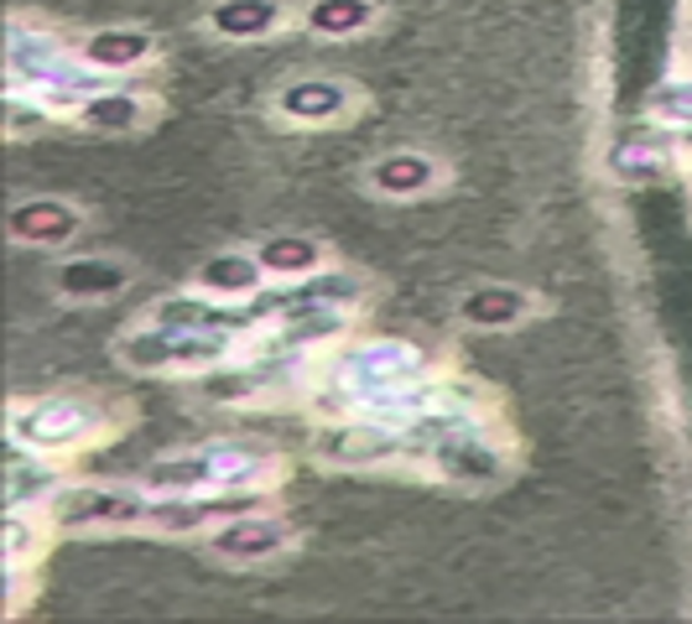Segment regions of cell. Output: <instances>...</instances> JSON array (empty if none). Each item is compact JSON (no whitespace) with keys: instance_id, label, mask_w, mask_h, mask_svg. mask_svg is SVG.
Returning a JSON list of instances; mask_svg holds the SVG:
<instances>
[{"instance_id":"d6986e66","label":"cell","mask_w":692,"mask_h":624,"mask_svg":"<svg viewBox=\"0 0 692 624\" xmlns=\"http://www.w3.org/2000/svg\"><path fill=\"white\" fill-rule=\"evenodd\" d=\"M214 469H220V484H255L266 473V458L245 453V448H208Z\"/></svg>"},{"instance_id":"52a82bcc","label":"cell","mask_w":692,"mask_h":624,"mask_svg":"<svg viewBox=\"0 0 692 624\" xmlns=\"http://www.w3.org/2000/svg\"><path fill=\"white\" fill-rule=\"evenodd\" d=\"M349 104V89L334 84V79H297V84L282 89V115L303 120V125H323V120H338Z\"/></svg>"},{"instance_id":"3957f363","label":"cell","mask_w":692,"mask_h":624,"mask_svg":"<svg viewBox=\"0 0 692 624\" xmlns=\"http://www.w3.org/2000/svg\"><path fill=\"white\" fill-rule=\"evenodd\" d=\"M423 370V355L411 344H365L355 355L344 359V390L349 396H370V390H390V386H406L411 375Z\"/></svg>"},{"instance_id":"e0dca14e","label":"cell","mask_w":692,"mask_h":624,"mask_svg":"<svg viewBox=\"0 0 692 624\" xmlns=\"http://www.w3.org/2000/svg\"><path fill=\"white\" fill-rule=\"evenodd\" d=\"M370 21H375L370 0H318V6L307 11V27L318 37H355V32H365Z\"/></svg>"},{"instance_id":"8992f818","label":"cell","mask_w":692,"mask_h":624,"mask_svg":"<svg viewBox=\"0 0 692 624\" xmlns=\"http://www.w3.org/2000/svg\"><path fill=\"white\" fill-rule=\"evenodd\" d=\"M6 229H11L21 245H63V239H73V229H79V214L58 198H32V203H17V208H11Z\"/></svg>"},{"instance_id":"9a60e30c","label":"cell","mask_w":692,"mask_h":624,"mask_svg":"<svg viewBox=\"0 0 692 624\" xmlns=\"http://www.w3.org/2000/svg\"><path fill=\"white\" fill-rule=\"evenodd\" d=\"M255 260H261L271 276H292V282H297V276H313V270H318V239H307V235H271Z\"/></svg>"},{"instance_id":"5bb4252c","label":"cell","mask_w":692,"mask_h":624,"mask_svg":"<svg viewBox=\"0 0 692 624\" xmlns=\"http://www.w3.org/2000/svg\"><path fill=\"white\" fill-rule=\"evenodd\" d=\"M526 313H531V303L510 287H479L464 297V318H469L474 328H516Z\"/></svg>"},{"instance_id":"6da1fadb","label":"cell","mask_w":692,"mask_h":624,"mask_svg":"<svg viewBox=\"0 0 692 624\" xmlns=\"http://www.w3.org/2000/svg\"><path fill=\"white\" fill-rule=\"evenodd\" d=\"M230 355V334H199V328H141L120 344V359L131 370H183V365H214Z\"/></svg>"},{"instance_id":"5b68a950","label":"cell","mask_w":692,"mask_h":624,"mask_svg":"<svg viewBox=\"0 0 692 624\" xmlns=\"http://www.w3.org/2000/svg\"><path fill=\"white\" fill-rule=\"evenodd\" d=\"M287 541H292V525L282 521V515H251V510H240L224 531H214L208 546H214L220 557L261 562V557H271V552H282Z\"/></svg>"},{"instance_id":"8fae6325","label":"cell","mask_w":692,"mask_h":624,"mask_svg":"<svg viewBox=\"0 0 692 624\" xmlns=\"http://www.w3.org/2000/svg\"><path fill=\"white\" fill-rule=\"evenodd\" d=\"M261 276H266V266L251 255H214V260H203L199 287L208 297H251L261 287Z\"/></svg>"},{"instance_id":"ba28073f","label":"cell","mask_w":692,"mask_h":624,"mask_svg":"<svg viewBox=\"0 0 692 624\" xmlns=\"http://www.w3.org/2000/svg\"><path fill=\"white\" fill-rule=\"evenodd\" d=\"M438 469L448 473V479H474V484H485V479L500 473V458L474 438V432L454 427V432H442L438 438Z\"/></svg>"},{"instance_id":"ac0fdd59","label":"cell","mask_w":692,"mask_h":624,"mask_svg":"<svg viewBox=\"0 0 692 624\" xmlns=\"http://www.w3.org/2000/svg\"><path fill=\"white\" fill-rule=\"evenodd\" d=\"M141 100H131V94H94V100H84V110H79V125H89V131H110V135H125L141 125Z\"/></svg>"},{"instance_id":"2e32d148","label":"cell","mask_w":692,"mask_h":624,"mask_svg":"<svg viewBox=\"0 0 692 624\" xmlns=\"http://www.w3.org/2000/svg\"><path fill=\"white\" fill-rule=\"evenodd\" d=\"M152 52V37L146 32H125V27H104L84 42V58L94 68H135Z\"/></svg>"},{"instance_id":"7c38bea8","label":"cell","mask_w":692,"mask_h":624,"mask_svg":"<svg viewBox=\"0 0 692 624\" xmlns=\"http://www.w3.org/2000/svg\"><path fill=\"white\" fill-rule=\"evenodd\" d=\"M125 282H131V270L120 266V260H68L58 270V287L68 297H115Z\"/></svg>"},{"instance_id":"30bf717a","label":"cell","mask_w":692,"mask_h":624,"mask_svg":"<svg viewBox=\"0 0 692 624\" xmlns=\"http://www.w3.org/2000/svg\"><path fill=\"white\" fill-rule=\"evenodd\" d=\"M220 484V469L208 453H193V458H162L146 469V490L152 494H193V490H208Z\"/></svg>"},{"instance_id":"4fadbf2b","label":"cell","mask_w":692,"mask_h":624,"mask_svg":"<svg viewBox=\"0 0 692 624\" xmlns=\"http://www.w3.org/2000/svg\"><path fill=\"white\" fill-rule=\"evenodd\" d=\"M276 21H282V11L271 0H224L208 11V27L220 37H266L276 32Z\"/></svg>"},{"instance_id":"ffe728a7","label":"cell","mask_w":692,"mask_h":624,"mask_svg":"<svg viewBox=\"0 0 692 624\" xmlns=\"http://www.w3.org/2000/svg\"><path fill=\"white\" fill-rule=\"evenodd\" d=\"M651 110L661 120H676V125H692V84H672L651 94Z\"/></svg>"},{"instance_id":"9c48e42d","label":"cell","mask_w":692,"mask_h":624,"mask_svg":"<svg viewBox=\"0 0 692 624\" xmlns=\"http://www.w3.org/2000/svg\"><path fill=\"white\" fill-rule=\"evenodd\" d=\"M432 177H438V167H432L427 156H417V152H390V156H380V162L370 167V187H375V193H386V198H411V193H427Z\"/></svg>"},{"instance_id":"7a4b0ae2","label":"cell","mask_w":692,"mask_h":624,"mask_svg":"<svg viewBox=\"0 0 692 624\" xmlns=\"http://www.w3.org/2000/svg\"><path fill=\"white\" fill-rule=\"evenodd\" d=\"M52 521L58 525H131L146 521V500L115 484H84V490H63L52 500Z\"/></svg>"},{"instance_id":"277c9868","label":"cell","mask_w":692,"mask_h":624,"mask_svg":"<svg viewBox=\"0 0 692 624\" xmlns=\"http://www.w3.org/2000/svg\"><path fill=\"white\" fill-rule=\"evenodd\" d=\"M89 427H94V411L84 401H42L11 417V438L27 448H63L84 438Z\"/></svg>"}]
</instances>
